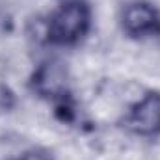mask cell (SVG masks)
<instances>
[{
	"mask_svg": "<svg viewBox=\"0 0 160 160\" xmlns=\"http://www.w3.org/2000/svg\"><path fill=\"white\" fill-rule=\"evenodd\" d=\"M91 9L84 0H69L60 6L48 19V41L60 47L77 45L89 30Z\"/></svg>",
	"mask_w": 160,
	"mask_h": 160,
	"instance_id": "cell-1",
	"label": "cell"
},
{
	"mask_svg": "<svg viewBox=\"0 0 160 160\" xmlns=\"http://www.w3.org/2000/svg\"><path fill=\"white\" fill-rule=\"evenodd\" d=\"M121 26L132 38L155 36L160 34V13L153 4L145 0L128 2L121 13Z\"/></svg>",
	"mask_w": 160,
	"mask_h": 160,
	"instance_id": "cell-2",
	"label": "cell"
},
{
	"mask_svg": "<svg viewBox=\"0 0 160 160\" xmlns=\"http://www.w3.org/2000/svg\"><path fill=\"white\" fill-rule=\"evenodd\" d=\"M125 125L138 136H155L160 132V95L147 93L136 102L125 118Z\"/></svg>",
	"mask_w": 160,
	"mask_h": 160,
	"instance_id": "cell-3",
	"label": "cell"
},
{
	"mask_svg": "<svg viewBox=\"0 0 160 160\" xmlns=\"http://www.w3.org/2000/svg\"><path fill=\"white\" fill-rule=\"evenodd\" d=\"M36 89L43 95L56 97L65 89V75L58 65H45L36 75Z\"/></svg>",
	"mask_w": 160,
	"mask_h": 160,
	"instance_id": "cell-4",
	"label": "cell"
},
{
	"mask_svg": "<svg viewBox=\"0 0 160 160\" xmlns=\"http://www.w3.org/2000/svg\"><path fill=\"white\" fill-rule=\"evenodd\" d=\"M13 160H52V157H50V153L47 149L34 147V149L24 151L22 155H19L17 158H13Z\"/></svg>",
	"mask_w": 160,
	"mask_h": 160,
	"instance_id": "cell-5",
	"label": "cell"
}]
</instances>
